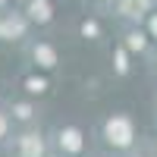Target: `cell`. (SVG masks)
<instances>
[{"mask_svg": "<svg viewBox=\"0 0 157 157\" xmlns=\"http://www.w3.org/2000/svg\"><path fill=\"white\" fill-rule=\"evenodd\" d=\"M107 135H110V141H116V145H129V138H132V129H129L126 120H110Z\"/></svg>", "mask_w": 157, "mask_h": 157, "instance_id": "1", "label": "cell"}, {"mask_svg": "<svg viewBox=\"0 0 157 157\" xmlns=\"http://www.w3.org/2000/svg\"><path fill=\"white\" fill-rule=\"evenodd\" d=\"M60 141H63V145H66L69 151H75V148H78V132H75V129H66Z\"/></svg>", "mask_w": 157, "mask_h": 157, "instance_id": "2", "label": "cell"}, {"mask_svg": "<svg viewBox=\"0 0 157 157\" xmlns=\"http://www.w3.org/2000/svg\"><path fill=\"white\" fill-rule=\"evenodd\" d=\"M29 88H32V91H44V82H35V78H32V82H29Z\"/></svg>", "mask_w": 157, "mask_h": 157, "instance_id": "3", "label": "cell"}, {"mask_svg": "<svg viewBox=\"0 0 157 157\" xmlns=\"http://www.w3.org/2000/svg\"><path fill=\"white\" fill-rule=\"evenodd\" d=\"M0 132H3V120H0Z\"/></svg>", "mask_w": 157, "mask_h": 157, "instance_id": "4", "label": "cell"}]
</instances>
